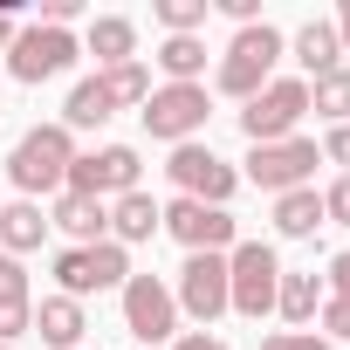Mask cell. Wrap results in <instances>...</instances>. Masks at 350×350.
Wrapping results in <instances>:
<instances>
[{
  "mask_svg": "<svg viewBox=\"0 0 350 350\" xmlns=\"http://www.w3.org/2000/svg\"><path fill=\"white\" fill-rule=\"evenodd\" d=\"M69 165H76V137H69L62 124H35V131H21V144L8 151V179H14L21 200L42 206V193H62V186H69Z\"/></svg>",
  "mask_w": 350,
  "mask_h": 350,
  "instance_id": "obj_1",
  "label": "cell"
},
{
  "mask_svg": "<svg viewBox=\"0 0 350 350\" xmlns=\"http://www.w3.org/2000/svg\"><path fill=\"white\" fill-rule=\"evenodd\" d=\"M288 55V42H282V28H268V21H254V28H241L234 42H227V55H220V90L227 96H261L268 83H275V62Z\"/></svg>",
  "mask_w": 350,
  "mask_h": 350,
  "instance_id": "obj_2",
  "label": "cell"
},
{
  "mask_svg": "<svg viewBox=\"0 0 350 350\" xmlns=\"http://www.w3.org/2000/svg\"><path fill=\"white\" fill-rule=\"evenodd\" d=\"M275 288H282V261L268 241H234L227 247V309L234 316H268L275 309Z\"/></svg>",
  "mask_w": 350,
  "mask_h": 350,
  "instance_id": "obj_3",
  "label": "cell"
},
{
  "mask_svg": "<svg viewBox=\"0 0 350 350\" xmlns=\"http://www.w3.org/2000/svg\"><path fill=\"white\" fill-rule=\"evenodd\" d=\"M137 117H144V131H151L158 144H193V137L206 131L213 103H206V83H165V90L144 96Z\"/></svg>",
  "mask_w": 350,
  "mask_h": 350,
  "instance_id": "obj_4",
  "label": "cell"
},
{
  "mask_svg": "<svg viewBox=\"0 0 350 350\" xmlns=\"http://www.w3.org/2000/svg\"><path fill=\"white\" fill-rule=\"evenodd\" d=\"M165 172H172V186H179V200H200V206H227V200L241 193V172H234L220 151H206L200 137H193V144H172Z\"/></svg>",
  "mask_w": 350,
  "mask_h": 350,
  "instance_id": "obj_5",
  "label": "cell"
},
{
  "mask_svg": "<svg viewBox=\"0 0 350 350\" xmlns=\"http://www.w3.org/2000/svg\"><path fill=\"white\" fill-rule=\"evenodd\" d=\"M302 117H309V83L302 76H275L261 96H247L241 131H247V144H282V137H295Z\"/></svg>",
  "mask_w": 350,
  "mask_h": 350,
  "instance_id": "obj_6",
  "label": "cell"
},
{
  "mask_svg": "<svg viewBox=\"0 0 350 350\" xmlns=\"http://www.w3.org/2000/svg\"><path fill=\"white\" fill-rule=\"evenodd\" d=\"M55 282H62V295H69V302L103 295V288H124V282H131V247H117V241L62 247V254H55Z\"/></svg>",
  "mask_w": 350,
  "mask_h": 350,
  "instance_id": "obj_7",
  "label": "cell"
},
{
  "mask_svg": "<svg viewBox=\"0 0 350 350\" xmlns=\"http://www.w3.org/2000/svg\"><path fill=\"white\" fill-rule=\"evenodd\" d=\"M137 172H144V158L131 151V144H103V151H83L76 165H69V186L62 193H83V200H124V193H137Z\"/></svg>",
  "mask_w": 350,
  "mask_h": 350,
  "instance_id": "obj_8",
  "label": "cell"
},
{
  "mask_svg": "<svg viewBox=\"0 0 350 350\" xmlns=\"http://www.w3.org/2000/svg\"><path fill=\"white\" fill-rule=\"evenodd\" d=\"M76 55H83V42L69 35V28H21L14 35V49H8V76L14 83H49V76H62V69H76Z\"/></svg>",
  "mask_w": 350,
  "mask_h": 350,
  "instance_id": "obj_9",
  "label": "cell"
},
{
  "mask_svg": "<svg viewBox=\"0 0 350 350\" xmlns=\"http://www.w3.org/2000/svg\"><path fill=\"white\" fill-rule=\"evenodd\" d=\"M323 165V151H316V137H282V144H254L247 151V179L261 186V193H295V186H309V172Z\"/></svg>",
  "mask_w": 350,
  "mask_h": 350,
  "instance_id": "obj_10",
  "label": "cell"
},
{
  "mask_svg": "<svg viewBox=\"0 0 350 350\" xmlns=\"http://www.w3.org/2000/svg\"><path fill=\"white\" fill-rule=\"evenodd\" d=\"M172 302H179V316L213 329L227 316V254H186L179 282H172Z\"/></svg>",
  "mask_w": 350,
  "mask_h": 350,
  "instance_id": "obj_11",
  "label": "cell"
},
{
  "mask_svg": "<svg viewBox=\"0 0 350 350\" xmlns=\"http://www.w3.org/2000/svg\"><path fill=\"white\" fill-rule=\"evenodd\" d=\"M165 234L179 241L186 254H227V247L241 241L234 213H227V206H200V200H172V206H165Z\"/></svg>",
  "mask_w": 350,
  "mask_h": 350,
  "instance_id": "obj_12",
  "label": "cell"
},
{
  "mask_svg": "<svg viewBox=\"0 0 350 350\" xmlns=\"http://www.w3.org/2000/svg\"><path fill=\"white\" fill-rule=\"evenodd\" d=\"M124 329L137 343H172L179 336V302H172V288L158 275H131L124 282Z\"/></svg>",
  "mask_w": 350,
  "mask_h": 350,
  "instance_id": "obj_13",
  "label": "cell"
},
{
  "mask_svg": "<svg viewBox=\"0 0 350 350\" xmlns=\"http://www.w3.org/2000/svg\"><path fill=\"white\" fill-rule=\"evenodd\" d=\"M35 329V295H28V268L14 254H0V343H21Z\"/></svg>",
  "mask_w": 350,
  "mask_h": 350,
  "instance_id": "obj_14",
  "label": "cell"
},
{
  "mask_svg": "<svg viewBox=\"0 0 350 350\" xmlns=\"http://www.w3.org/2000/svg\"><path fill=\"white\" fill-rule=\"evenodd\" d=\"M83 55H96V76L137 62V21H124V14H96L90 35H83Z\"/></svg>",
  "mask_w": 350,
  "mask_h": 350,
  "instance_id": "obj_15",
  "label": "cell"
},
{
  "mask_svg": "<svg viewBox=\"0 0 350 350\" xmlns=\"http://www.w3.org/2000/svg\"><path fill=\"white\" fill-rule=\"evenodd\" d=\"M49 227H62L76 247H96V241L110 234V206H103V200H83V193H55Z\"/></svg>",
  "mask_w": 350,
  "mask_h": 350,
  "instance_id": "obj_16",
  "label": "cell"
},
{
  "mask_svg": "<svg viewBox=\"0 0 350 350\" xmlns=\"http://www.w3.org/2000/svg\"><path fill=\"white\" fill-rule=\"evenodd\" d=\"M165 227V206L137 186V193H124V200H110V241L117 247H137V241H151Z\"/></svg>",
  "mask_w": 350,
  "mask_h": 350,
  "instance_id": "obj_17",
  "label": "cell"
},
{
  "mask_svg": "<svg viewBox=\"0 0 350 350\" xmlns=\"http://www.w3.org/2000/svg\"><path fill=\"white\" fill-rule=\"evenodd\" d=\"M288 49H295V62H302V83H316V76L343 69V42H336V28H329V21H302Z\"/></svg>",
  "mask_w": 350,
  "mask_h": 350,
  "instance_id": "obj_18",
  "label": "cell"
},
{
  "mask_svg": "<svg viewBox=\"0 0 350 350\" xmlns=\"http://www.w3.org/2000/svg\"><path fill=\"white\" fill-rule=\"evenodd\" d=\"M42 241H49V213H42L35 200H8V206H0V247H8L14 261L35 254Z\"/></svg>",
  "mask_w": 350,
  "mask_h": 350,
  "instance_id": "obj_19",
  "label": "cell"
},
{
  "mask_svg": "<svg viewBox=\"0 0 350 350\" xmlns=\"http://www.w3.org/2000/svg\"><path fill=\"white\" fill-rule=\"evenodd\" d=\"M35 329H42V343L76 350L83 329H90V316H83V302H69V295H42V302H35Z\"/></svg>",
  "mask_w": 350,
  "mask_h": 350,
  "instance_id": "obj_20",
  "label": "cell"
},
{
  "mask_svg": "<svg viewBox=\"0 0 350 350\" xmlns=\"http://www.w3.org/2000/svg\"><path fill=\"white\" fill-rule=\"evenodd\" d=\"M316 227H323V193L316 186H295V193L275 200V234L282 241H309Z\"/></svg>",
  "mask_w": 350,
  "mask_h": 350,
  "instance_id": "obj_21",
  "label": "cell"
},
{
  "mask_svg": "<svg viewBox=\"0 0 350 350\" xmlns=\"http://www.w3.org/2000/svg\"><path fill=\"white\" fill-rule=\"evenodd\" d=\"M117 110H110V96H103V83L90 76V83H76L69 90V103H62V131L76 137V131H96V124H110Z\"/></svg>",
  "mask_w": 350,
  "mask_h": 350,
  "instance_id": "obj_22",
  "label": "cell"
},
{
  "mask_svg": "<svg viewBox=\"0 0 350 350\" xmlns=\"http://www.w3.org/2000/svg\"><path fill=\"white\" fill-rule=\"evenodd\" d=\"M275 309L302 329V323H316V309H323V275L309 268V275H282V288H275Z\"/></svg>",
  "mask_w": 350,
  "mask_h": 350,
  "instance_id": "obj_23",
  "label": "cell"
},
{
  "mask_svg": "<svg viewBox=\"0 0 350 350\" xmlns=\"http://www.w3.org/2000/svg\"><path fill=\"white\" fill-rule=\"evenodd\" d=\"M158 69H165V83H200L206 76V42L200 35H165Z\"/></svg>",
  "mask_w": 350,
  "mask_h": 350,
  "instance_id": "obj_24",
  "label": "cell"
},
{
  "mask_svg": "<svg viewBox=\"0 0 350 350\" xmlns=\"http://www.w3.org/2000/svg\"><path fill=\"white\" fill-rule=\"evenodd\" d=\"M96 83H103L110 110H144V96H151V69H144V62H124V69H103Z\"/></svg>",
  "mask_w": 350,
  "mask_h": 350,
  "instance_id": "obj_25",
  "label": "cell"
},
{
  "mask_svg": "<svg viewBox=\"0 0 350 350\" xmlns=\"http://www.w3.org/2000/svg\"><path fill=\"white\" fill-rule=\"evenodd\" d=\"M309 110L329 117V124H350V69H329L309 83Z\"/></svg>",
  "mask_w": 350,
  "mask_h": 350,
  "instance_id": "obj_26",
  "label": "cell"
},
{
  "mask_svg": "<svg viewBox=\"0 0 350 350\" xmlns=\"http://www.w3.org/2000/svg\"><path fill=\"white\" fill-rule=\"evenodd\" d=\"M158 28L165 35H200L206 28V0H158Z\"/></svg>",
  "mask_w": 350,
  "mask_h": 350,
  "instance_id": "obj_27",
  "label": "cell"
},
{
  "mask_svg": "<svg viewBox=\"0 0 350 350\" xmlns=\"http://www.w3.org/2000/svg\"><path fill=\"white\" fill-rule=\"evenodd\" d=\"M261 350H336L329 336H316V329H275Z\"/></svg>",
  "mask_w": 350,
  "mask_h": 350,
  "instance_id": "obj_28",
  "label": "cell"
},
{
  "mask_svg": "<svg viewBox=\"0 0 350 350\" xmlns=\"http://www.w3.org/2000/svg\"><path fill=\"white\" fill-rule=\"evenodd\" d=\"M316 151H323L329 165H343V179H350V124H329V137H323Z\"/></svg>",
  "mask_w": 350,
  "mask_h": 350,
  "instance_id": "obj_29",
  "label": "cell"
},
{
  "mask_svg": "<svg viewBox=\"0 0 350 350\" xmlns=\"http://www.w3.org/2000/svg\"><path fill=\"white\" fill-rule=\"evenodd\" d=\"M323 220H329V227H350V179H336V186L323 193Z\"/></svg>",
  "mask_w": 350,
  "mask_h": 350,
  "instance_id": "obj_30",
  "label": "cell"
},
{
  "mask_svg": "<svg viewBox=\"0 0 350 350\" xmlns=\"http://www.w3.org/2000/svg\"><path fill=\"white\" fill-rule=\"evenodd\" d=\"M316 316H323V329H336V336L350 343V302H343V295H323V309H316Z\"/></svg>",
  "mask_w": 350,
  "mask_h": 350,
  "instance_id": "obj_31",
  "label": "cell"
},
{
  "mask_svg": "<svg viewBox=\"0 0 350 350\" xmlns=\"http://www.w3.org/2000/svg\"><path fill=\"white\" fill-rule=\"evenodd\" d=\"M83 14V0H42V28H69Z\"/></svg>",
  "mask_w": 350,
  "mask_h": 350,
  "instance_id": "obj_32",
  "label": "cell"
},
{
  "mask_svg": "<svg viewBox=\"0 0 350 350\" xmlns=\"http://www.w3.org/2000/svg\"><path fill=\"white\" fill-rule=\"evenodd\" d=\"M172 350H227V343L206 336V329H179V336H172Z\"/></svg>",
  "mask_w": 350,
  "mask_h": 350,
  "instance_id": "obj_33",
  "label": "cell"
},
{
  "mask_svg": "<svg viewBox=\"0 0 350 350\" xmlns=\"http://www.w3.org/2000/svg\"><path fill=\"white\" fill-rule=\"evenodd\" d=\"M329 288H336V295H343V302H350V247H343V254H336V261H329Z\"/></svg>",
  "mask_w": 350,
  "mask_h": 350,
  "instance_id": "obj_34",
  "label": "cell"
},
{
  "mask_svg": "<svg viewBox=\"0 0 350 350\" xmlns=\"http://www.w3.org/2000/svg\"><path fill=\"white\" fill-rule=\"evenodd\" d=\"M14 35H21V21H14V8H0V49H14Z\"/></svg>",
  "mask_w": 350,
  "mask_h": 350,
  "instance_id": "obj_35",
  "label": "cell"
},
{
  "mask_svg": "<svg viewBox=\"0 0 350 350\" xmlns=\"http://www.w3.org/2000/svg\"><path fill=\"white\" fill-rule=\"evenodd\" d=\"M329 28H336V42H343V49H350V0H343V14H336V21H329Z\"/></svg>",
  "mask_w": 350,
  "mask_h": 350,
  "instance_id": "obj_36",
  "label": "cell"
},
{
  "mask_svg": "<svg viewBox=\"0 0 350 350\" xmlns=\"http://www.w3.org/2000/svg\"><path fill=\"white\" fill-rule=\"evenodd\" d=\"M0 350H14V343H0Z\"/></svg>",
  "mask_w": 350,
  "mask_h": 350,
  "instance_id": "obj_37",
  "label": "cell"
}]
</instances>
